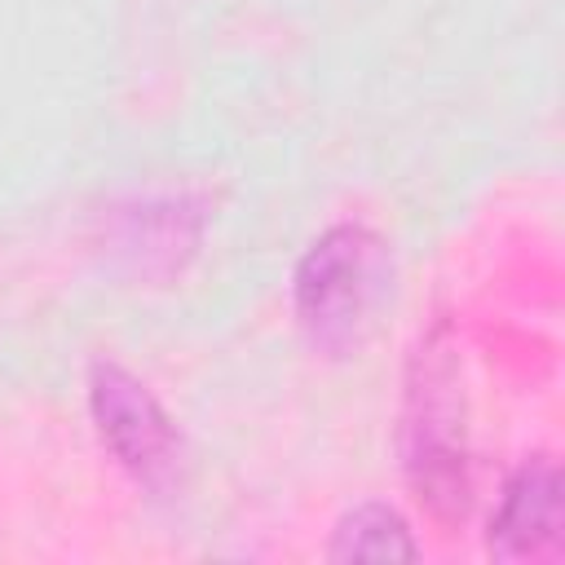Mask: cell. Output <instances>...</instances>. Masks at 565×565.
<instances>
[{
  "label": "cell",
  "instance_id": "cell-3",
  "mask_svg": "<svg viewBox=\"0 0 565 565\" xmlns=\"http://www.w3.org/2000/svg\"><path fill=\"white\" fill-rule=\"evenodd\" d=\"M88 406L110 455L146 486H159L177 459V433L154 393L115 362H97L88 375Z\"/></svg>",
  "mask_w": 565,
  "mask_h": 565
},
{
  "label": "cell",
  "instance_id": "cell-4",
  "mask_svg": "<svg viewBox=\"0 0 565 565\" xmlns=\"http://www.w3.org/2000/svg\"><path fill=\"white\" fill-rule=\"evenodd\" d=\"M490 556L499 561H556L561 556V472L547 455L525 459L490 516L486 534Z\"/></svg>",
  "mask_w": 565,
  "mask_h": 565
},
{
  "label": "cell",
  "instance_id": "cell-1",
  "mask_svg": "<svg viewBox=\"0 0 565 565\" xmlns=\"http://www.w3.org/2000/svg\"><path fill=\"white\" fill-rule=\"evenodd\" d=\"M384 243L366 225H331L296 265V318L322 349H344L384 287Z\"/></svg>",
  "mask_w": 565,
  "mask_h": 565
},
{
  "label": "cell",
  "instance_id": "cell-5",
  "mask_svg": "<svg viewBox=\"0 0 565 565\" xmlns=\"http://www.w3.org/2000/svg\"><path fill=\"white\" fill-rule=\"evenodd\" d=\"M331 561H415L419 543L411 539V525L388 503H358L349 508L331 530Z\"/></svg>",
  "mask_w": 565,
  "mask_h": 565
},
{
  "label": "cell",
  "instance_id": "cell-2",
  "mask_svg": "<svg viewBox=\"0 0 565 565\" xmlns=\"http://www.w3.org/2000/svg\"><path fill=\"white\" fill-rule=\"evenodd\" d=\"M406 468L419 499L455 521L468 512V468H463V428L455 402V366L428 340L415 358L411 411H406Z\"/></svg>",
  "mask_w": 565,
  "mask_h": 565
}]
</instances>
